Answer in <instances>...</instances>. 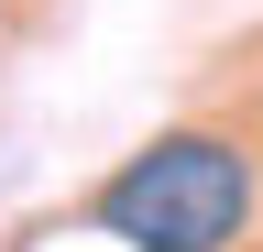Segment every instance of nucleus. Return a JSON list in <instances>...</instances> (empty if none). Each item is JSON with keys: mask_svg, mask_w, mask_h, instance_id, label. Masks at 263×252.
<instances>
[{"mask_svg": "<svg viewBox=\"0 0 263 252\" xmlns=\"http://www.w3.org/2000/svg\"><path fill=\"white\" fill-rule=\"evenodd\" d=\"M252 198L263 176L230 132H164L99 186V230L121 252H230L252 230Z\"/></svg>", "mask_w": 263, "mask_h": 252, "instance_id": "nucleus-1", "label": "nucleus"}]
</instances>
